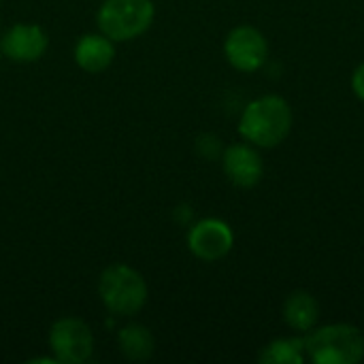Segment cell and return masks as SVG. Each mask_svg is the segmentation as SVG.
<instances>
[{
  "mask_svg": "<svg viewBox=\"0 0 364 364\" xmlns=\"http://www.w3.org/2000/svg\"><path fill=\"white\" fill-rule=\"evenodd\" d=\"M305 358H307L305 339L299 337L275 339L258 356V360L264 364H303Z\"/></svg>",
  "mask_w": 364,
  "mask_h": 364,
  "instance_id": "cell-13",
  "label": "cell"
},
{
  "mask_svg": "<svg viewBox=\"0 0 364 364\" xmlns=\"http://www.w3.org/2000/svg\"><path fill=\"white\" fill-rule=\"evenodd\" d=\"M98 294L113 316H134L147 303V284L139 271L128 264H111L102 271Z\"/></svg>",
  "mask_w": 364,
  "mask_h": 364,
  "instance_id": "cell-2",
  "label": "cell"
},
{
  "mask_svg": "<svg viewBox=\"0 0 364 364\" xmlns=\"http://www.w3.org/2000/svg\"><path fill=\"white\" fill-rule=\"evenodd\" d=\"M49 348L53 358L64 364L87 363L94 352L90 326L79 318H62L49 331Z\"/></svg>",
  "mask_w": 364,
  "mask_h": 364,
  "instance_id": "cell-5",
  "label": "cell"
},
{
  "mask_svg": "<svg viewBox=\"0 0 364 364\" xmlns=\"http://www.w3.org/2000/svg\"><path fill=\"white\" fill-rule=\"evenodd\" d=\"M352 90H354V94L364 100V62L354 70V75H352Z\"/></svg>",
  "mask_w": 364,
  "mask_h": 364,
  "instance_id": "cell-14",
  "label": "cell"
},
{
  "mask_svg": "<svg viewBox=\"0 0 364 364\" xmlns=\"http://www.w3.org/2000/svg\"><path fill=\"white\" fill-rule=\"evenodd\" d=\"M156 17L151 0H105L98 9L96 21L105 36L113 43L132 41L145 34Z\"/></svg>",
  "mask_w": 364,
  "mask_h": 364,
  "instance_id": "cell-3",
  "label": "cell"
},
{
  "mask_svg": "<svg viewBox=\"0 0 364 364\" xmlns=\"http://www.w3.org/2000/svg\"><path fill=\"white\" fill-rule=\"evenodd\" d=\"M224 53L228 62L241 73L258 70L269 55L264 34L254 26H237L224 41Z\"/></svg>",
  "mask_w": 364,
  "mask_h": 364,
  "instance_id": "cell-6",
  "label": "cell"
},
{
  "mask_svg": "<svg viewBox=\"0 0 364 364\" xmlns=\"http://www.w3.org/2000/svg\"><path fill=\"white\" fill-rule=\"evenodd\" d=\"M0 2H2V0H0Z\"/></svg>",
  "mask_w": 364,
  "mask_h": 364,
  "instance_id": "cell-15",
  "label": "cell"
},
{
  "mask_svg": "<svg viewBox=\"0 0 364 364\" xmlns=\"http://www.w3.org/2000/svg\"><path fill=\"white\" fill-rule=\"evenodd\" d=\"M318 316H320V305L305 290L292 292L284 303V318H286L288 326L299 333H309L316 326Z\"/></svg>",
  "mask_w": 364,
  "mask_h": 364,
  "instance_id": "cell-11",
  "label": "cell"
},
{
  "mask_svg": "<svg viewBox=\"0 0 364 364\" xmlns=\"http://www.w3.org/2000/svg\"><path fill=\"white\" fill-rule=\"evenodd\" d=\"M292 128V109L282 96H260L252 100L241 119L239 132L241 136L256 147H277Z\"/></svg>",
  "mask_w": 364,
  "mask_h": 364,
  "instance_id": "cell-1",
  "label": "cell"
},
{
  "mask_svg": "<svg viewBox=\"0 0 364 364\" xmlns=\"http://www.w3.org/2000/svg\"><path fill=\"white\" fill-rule=\"evenodd\" d=\"M117 346L128 360H147L154 354L156 341L149 328H145L143 324H130L119 331Z\"/></svg>",
  "mask_w": 364,
  "mask_h": 364,
  "instance_id": "cell-12",
  "label": "cell"
},
{
  "mask_svg": "<svg viewBox=\"0 0 364 364\" xmlns=\"http://www.w3.org/2000/svg\"><path fill=\"white\" fill-rule=\"evenodd\" d=\"M232 245H235V235H232L230 226L215 218L196 222L188 232L190 252L205 262L222 260L224 256L230 254Z\"/></svg>",
  "mask_w": 364,
  "mask_h": 364,
  "instance_id": "cell-7",
  "label": "cell"
},
{
  "mask_svg": "<svg viewBox=\"0 0 364 364\" xmlns=\"http://www.w3.org/2000/svg\"><path fill=\"white\" fill-rule=\"evenodd\" d=\"M226 177L239 188H254L264 173L260 154L250 145H230L222 156Z\"/></svg>",
  "mask_w": 364,
  "mask_h": 364,
  "instance_id": "cell-9",
  "label": "cell"
},
{
  "mask_svg": "<svg viewBox=\"0 0 364 364\" xmlns=\"http://www.w3.org/2000/svg\"><path fill=\"white\" fill-rule=\"evenodd\" d=\"M0 47L2 53L13 62L30 64L43 58L49 47V38L47 32L36 23H15L4 32Z\"/></svg>",
  "mask_w": 364,
  "mask_h": 364,
  "instance_id": "cell-8",
  "label": "cell"
},
{
  "mask_svg": "<svg viewBox=\"0 0 364 364\" xmlns=\"http://www.w3.org/2000/svg\"><path fill=\"white\" fill-rule=\"evenodd\" d=\"M305 348L318 364H356L364 358V335L352 324H333L305 337Z\"/></svg>",
  "mask_w": 364,
  "mask_h": 364,
  "instance_id": "cell-4",
  "label": "cell"
},
{
  "mask_svg": "<svg viewBox=\"0 0 364 364\" xmlns=\"http://www.w3.org/2000/svg\"><path fill=\"white\" fill-rule=\"evenodd\" d=\"M115 58V45L109 36L83 34L75 45V60L85 73H102L111 66Z\"/></svg>",
  "mask_w": 364,
  "mask_h": 364,
  "instance_id": "cell-10",
  "label": "cell"
}]
</instances>
